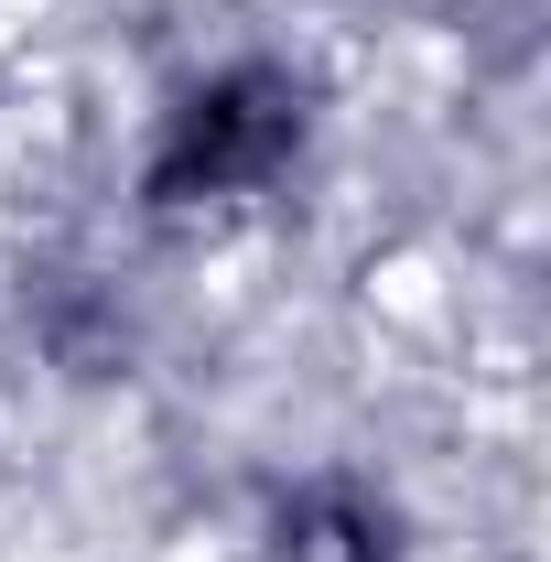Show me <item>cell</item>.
I'll list each match as a JSON object with an SVG mask.
<instances>
[{
	"label": "cell",
	"mask_w": 551,
	"mask_h": 562,
	"mask_svg": "<svg viewBox=\"0 0 551 562\" xmlns=\"http://www.w3.org/2000/svg\"><path fill=\"white\" fill-rule=\"evenodd\" d=\"M292 140H303V87L281 66H238L173 120L162 162H151V195H162V206H184V195H238V184L271 173Z\"/></svg>",
	"instance_id": "cell-1"
}]
</instances>
